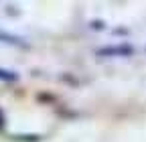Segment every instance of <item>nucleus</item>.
<instances>
[{
    "label": "nucleus",
    "instance_id": "1",
    "mask_svg": "<svg viewBox=\"0 0 146 142\" xmlns=\"http://www.w3.org/2000/svg\"><path fill=\"white\" fill-rule=\"evenodd\" d=\"M134 49L130 45H120V47H108V49H100V55H130Z\"/></svg>",
    "mask_w": 146,
    "mask_h": 142
},
{
    "label": "nucleus",
    "instance_id": "2",
    "mask_svg": "<svg viewBox=\"0 0 146 142\" xmlns=\"http://www.w3.org/2000/svg\"><path fill=\"white\" fill-rule=\"evenodd\" d=\"M18 75L16 73H12V71H6V69H0V79L2 81H14Z\"/></svg>",
    "mask_w": 146,
    "mask_h": 142
},
{
    "label": "nucleus",
    "instance_id": "3",
    "mask_svg": "<svg viewBox=\"0 0 146 142\" xmlns=\"http://www.w3.org/2000/svg\"><path fill=\"white\" fill-rule=\"evenodd\" d=\"M0 41H4V43H23V39L14 37V35H6V33H0Z\"/></svg>",
    "mask_w": 146,
    "mask_h": 142
},
{
    "label": "nucleus",
    "instance_id": "4",
    "mask_svg": "<svg viewBox=\"0 0 146 142\" xmlns=\"http://www.w3.org/2000/svg\"><path fill=\"white\" fill-rule=\"evenodd\" d=\"M2 124H4V118H2V114H0V128H2Z\"/></svg>",
    "mask_w": 146,
    "mask_h": 142
}]
</instances>
